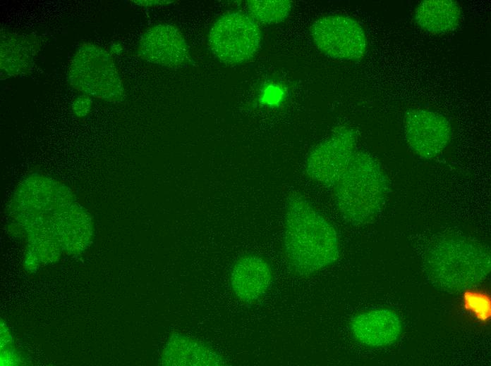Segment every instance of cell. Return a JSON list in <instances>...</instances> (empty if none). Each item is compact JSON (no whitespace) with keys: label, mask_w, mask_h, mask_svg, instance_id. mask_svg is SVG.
<instances>
[{"label":"cell","mask_w":491,"mask_h":366,"mask_svg":"<svg viewBox=\"0 0 491 366\" xmlns=\"http://www.w3.org/2000/svg\"><path fill=\"white\" fill-rule=\"evenodd\" d=\"M284 248L289 266L308 275L337 261L339 244L334 227L301 195L291 194L285 215Z\"/></svg>","instance_id":"6da1fadb"},{"label":"cell","mask_w":491,"mask_h":366,"mask_svg":"<svg viewBox=\"0 0 491 366\" xmlns=\"http://www.w3.org/2000/svg\"><path fill=\"white\" fill-rule=\"evenodd\" d=\"M334 187L337 207L353 225L373 220L384 206L389 190L387 177L370 153L356 151Z\"/></svg>","instance_id":"7a4b0ae2"},{"label":"cell","mask_w":491,"mask_h":366,"mask_svg":"<svg viewBox=\"0 0 491 366\" xmlns=\"http://www.w3.org/2000/svg\"><path fill=\"white\" fill-rule=\"evenodd\" d=\"M434 277L447 289H461L477 284L490 270V257L481 245L463 238L438 243L428 255Z\"/></svg>","instance_id":"3957f363"},{"label":"cell","mask_w":491,"mask_h":366,"mask_svg":"<svg viewBox=\"0 0 491 366\" xmlns=\"http://www.w3.org/2000/svg\"><path fill=\"white\" fill-rule=\"evenodd\" d=\"M68 79L70 85L89 96L110 102L123 99V87L114 61L107 50L83 43L71 58Z\"/></svg>","instance_id":"277c9868"},{"label":"cell","mask_w":491,"mask_h":366,"mask_svg":"<svg viewBox=\"0 0 491 366\" xmlns=\"http://www.w3.org/2000/svg\"><path fill=\"white\" fill-rule=\"evenodd\" d=\"M261 41L258 24L241 12L222 15L210 29L208 42L214 55L227 64H238L253 58Z\"/></svg>","instance_id":"5b68a950"},{"label":"cell","mask_w":491,"mask_h":366,"mask_svg":"<svg viewBox=\"0 0 491 366\" xmlns=\"http://www.w3.org/2000/svg\"><path fill=\"white\" fill-rule=\"evenodd\" d=\"M310 34L317 49L326 56L339 60L362 58L367 49V38L362 26L344 15L321 17L311 26Z\"/></svg>","instance_id":"8992f818"},{"label":"cell","mask_w":491,"mask_h":366,"mask_svg":"<svg viewBox=\"0 0 491 366\" xmlns=\"http://www.w3.org/2000/svg\"><path fill=\"white\" fill-rule=\"evenodd\" d=\"M356 142L357 133L353 129L337 127L310 153L305 163L306 173L320 184L334 187L356 151Z\"/></svg>","instance_id":"52a82bcc"},{"label":"cell","mask_w":491,"mask_h":366,"mask_svg":"<svg viewBox=\"0 0 491 366\" xmlns=\"http://www.w3.org/2000/svg\"><path fill=\"white\" fill-rule=\"evenodd\" d=\"M404 132L410 149L427 160L439 156L451 135L450 123L444 116L425 109H412L406 113Z\"/></svg>","instance_id":"ba28073f"},{"label":"cell","mask_w":491,"mask_h":366,"mask_svg":"<svg viewBox=\"0 0 491 366\" xmlns=\"http://www.w3.org/2000/svg\"><path fill=\"white\" fill-rule=\"evenodd\" d=\"M137 54L147 62L171 68L184 66L190 59L183 36L169 24L147 29L139 40Z\"/></svg>","instance_id":"9c48e42d"},{"label":"cell","mask_w":491,"mask_h":366,"mask_svg":"<svg viewBox=\"0 0 491 366\" xmlns=\"http://www.w3.org/2000/svg\"><path fill=\"white\" fill-rule=\"evenodd\" d=\"M350 328L353 336L363 344L383 347L397 341L402 332V322L394 311L382 308L356 315Z\"/></svg>","instance_id":"30bf717a"},{"label":"cell","mask_w":491,"mask_h":366,"mask_svg":"<svg viewBox=\"0 0 491 366\" xmlns=\"http://www.w3.org/2000/svg\"><path fill=\"white\" fill-rule=\"evenodd\" d=\"M230 280L235 296L243 302L252 303L263 296L269 289L272 282V272L265 259L248 255L235 263Z\"/></svg>","instance_id":"8fae6325"},{"label":"cell","mask_w":491,"mask_h":366,"mask_svg":"<svg viewBox=\"0 0 491 366\" xmlns=\"http://www.w3.org/2000/svg\"><path fill=\"white\" fill-rule=\"evenodd\" d=\"M41 46L37 36L1 32V77L5 79L26 73L32 68Z\"/></svg>","instance_id":"7c38bea8"},{"label":"cell","mask_w":491,"mask_h":366,"mask_svg":"<svg viewBox=\"0 0 491 366\" xmlns=\"http://www.w3.org/2000/svg\"><path fill=\"white\" fill-rule=\"evenodd\" d=\"M461 17V7L452 0L423 1L415 11L418 25L432 34H442L455 30Z\"/></svg>","instance_id":"4fadbf2b"},{"label":"cell","mask_w":491,"mask_h":366,"mask_svg":"<svg viewBox=\"0 0 491 366\" xmlns=\"http://www.w3.org/2000/svg\"><path fill=\"white\" fill-rule=\"evenodd\" d=\"M478 284L463 289L455 307L463 322L472 327L483 329L490 322L491 297L487 289Z\"/></svg>","instance_id":"5bb4252c"},{"label":"cell","mask_w":491,"mask_h":366,"mask_svg":"<svg viewBox=\"0 0 491 366\" xmlns=\"http://www.w3.org/2000/svg\"><path fill=\"white\" fill-rule=\"evenodd\" d=\"M167 358L172 365H220V357L202 343L185 336L172 337L168 349Z\"/></svg>","instance_id":"9a60e30c"},{"label":"cell","mask_w":491,"mask_h":366,"mask_svg":"<svg viewBox=\"0 0 491 366\" xmlns=\"http://www.w3.org/2000/svg\"><path fill=\"white\" fill-rule=\"evenodd\" d=\"M247 6L249 15L257 23L274 25L289 16L292 4L288 0H250Z\"/></svg>","instance_id":"2e32d148"},{"label":"cell","mask_w":491,"mask_h":366,"mask_svg":"<svg viewBox=\"0 0 491 366\" xmlns=\"http://www.w3.org/2000/svg\"><path fill=\"white\" fill-rule=\"evenodd\" d=\"M92 106L91 98L86 95L78 96L73 102L72 108L77 116H85L90 111Z\"/></svg>","instance_id":"e0dca14e"},{"label":"cell","mask_w":491,"mask_h":366,"mask_svg":"<svg viewBox=\"0 0 491 366\" xmlns=\"http://www.w3.org/2000/svg\"><path fill=\"white\" fill-rule=\"evenodd\" d=\"M133 2L139 6H154L158 5H164L170 4V1H133Z\"/></svg>","instance_id":"ac0fdd59"}]
</instances>
